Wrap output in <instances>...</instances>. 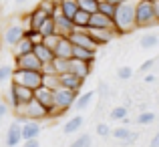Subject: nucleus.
Here are the masks:
<instances>
[{
    "label": "nucleus",
    "instance_id": "nucleus-1",
    "mask_svg": "<svg viewBox=\"0 0 159 147\" xmlns=\"http://www.w3.org/2000/svg\"><path fill=\"white\" fill-rule=\"evenodd\" d=\"M115 28L119 34H127L137 28V0H125L119 4L115 14Z\"/></svg>",
    "mask_w": 159,
    "mask_h": 147
},
{
    "label": "nucleus",
    "instance_id": "nucleus-2",
    "mask_svg": "<svg viewBox=\"0 0 159 147\" xmlns=\"http://www.w3.org/2000/svg\"><path fill=\"white\" fill-rule=\"evenodd\" d=\"M153 26H159L153 0H137V28H153Z\"/></svg>",
    "mask_w": 159,
    "mask_h": 147
},
{
    "label": "nucleus",
    "instance_id": "nucleus-3",
    "mask_svg": "<svg viewBox=\"0 0 159 147\" xmlns=\"http://www.w3.org/2000/svg\"><path fill=\"white\" fill-rule=\"evenodd\" d=\"M14 117L18 121H28V119H32V121H44V119H48V109L44 107L40 101L32 99L30 103H26L24 107L14 109Z\"/></svg>",
    "mask_w": 159,
    "mask_h": 147
},
{
    "label": "nucleus",
    "instance_id": "nucleus-4",
    "mask_svg": "<svg viewBox=\"0 0 159 147\" xmlns=\"http://www.w3.org/2000/svg\"><path fill=\"white\" fill-rule=\"evenodd\" d=\"M43 81H44V73H43V71L14 69V75H12V83L30 87V89H39V87H43Z\"/></svg>",
    "mask_w": 159,
    "mask_h": 147
},
{
    "label": "nucleus",
    "instance_id": "nucleus-5",
    "mask_svg": "<svg viewBox=\"0 0 159 147\" xmlns=\"http://www.w3.org/2000/svg\"><path fill=\"white\" fill-rule=\"evenodd\" d=\"M8 99H10L12 109H20V107H24L26 103H30V101L34 99V89L18 85V83H12L10 91H8Z\"/></svg>",
    "mask_w": 159,
    "mask_h": 147
},
{
    "label": "nucleus",
    "instance_id": "nucleus-6",
    "mask_svg": "<svg viewBox=\"0 0 159 147\" xmlns=\"http://www.w3.org/2000/svg\"><path fill=\"white\" fill-rule=\"evenodd\" d=\"M77 97H79L77 91H70V89H66V87H61V89L54 91V107H58L62 113H66L70 107H75Z\"/></svg>",
    "mask_w": 159,
    "mask_h": 147
},
{
    "label": "nucleus",
    "instance_id": "nucleus-7",
    "mask_svg": "<svg viewBox=\"0 0 159 147\" xmlns=\"http://www.w3.org/2000/svg\"><path fill=\"white\" fill-rule=\"evenodd\" d=\"M52 18H54V24H57V34H61V36H70L75 30H77L73 18H69L66 14H62L61 6H57V10L52 12Z\"/></svg>",
    "mask_w": 159,
    "mask_h": 147
},
{
    "label": "nucleus",
    "instance_id": "nucleus-8",
    "mask_svg": "<svg viewBox=\"0 0 159 147\" xmlns=\"http://www.w3.org/2000/svg\"><path fill=\"white\" fill-rule=\"evenodd\" d=\"M44 62L36 57V53L22 54V57H14V69H26V71H43Z\"/></svg>",
    "mask_w": 159,
    "mask_h": 147
},
{
    "label": "nucleus",
    "instance_id": "nucleus-9",
    "mask_svg": "<svg viewBox=\"0 0 159 147\" xmlns=\"http://www.w3.org/2000/svg\"><path fill=\"white\" fill-rule=\"evenodd\" d=\"M89 32H91V36L95 39V43H97L99 47H107L117 36H121L117 28H89Z\"/></svg>",
    "mask_w": 159,
    "mask_h": 147
},
{
    "label": "nucleus",
    "instance_id": "nucleus-10",
    "mask_svg": "<svg viewBox=\"0 0 159 147\" xmlns=\"http://www.w3.org/2000/svg\"><path fill=\"white\" fill-rule=\"evenodd\" d=\"M69 39L73 40V44H77V47H85V48H91V50H97L99 48V44L95 43V39L91 36L89 28H77Z\"/></svg>",
    "mask_w": 159,
    "mask_h": 147
},
{
    "label": "nucleus",
    "instance_id": "nucleus-11",
    "mask_svg": "<svg viewBox=\"0 0 159 147\" xmlns=\"http://www.w3.org/2000/svg\"><path fill=\"white\" fill-rule=\"evenodd\" d=\"M24 137H22V125L18 123V119L12 121L10 127L6 131V147H18V143H22Z\"/></svg>",
    "mask_w": 159,
    "mask_h": 147
},
{
    "label": "nucleus",
    "instance_id": "nucleus-12",
    "mask_svg": "<svg viewBox=\"0 0 159 147\" xmlns=\"http://www.w3.org/2000/svg\"><path fill=\"white\" fill-rule=\"evenodd\" d=\"M24 34H26V30H24L22 24H10V26L4 30V43H6L8 47H14L18 40L24 39Z\"/></svg>",
    "mask_w": 159,
    "mask_h": 147
},
{
    "label": "nucleus",
    "instance_id": "nucleus-13",
    "mask_svg": "<svg viewBox=\"0 0 159 147\" xmlns=\"http://www.w3.org/2000/svg\"><path fill=\"white\" fill-rule=\"evenodd\" d=\"M87 79H83V77H79V75H75L73 71H69V73H62L61 75V85L62 87H66V89H70V91H81L83 89V83H85Z\"/></svg>",
    "mask_w": 159,
    "mask_h": 147
},
{
    "label": "nucleus",
    "instance_id": "nucleus-14",
    "mask_svg": "<svg viewBox=\"0 0 159 147\" xmlns=\"http://www.w3.org/2000/svg\"><path fill=\"white\" fill-rule=\"evenodd\" d=\"M89 28H115V18L103 14V12H93L91 14V24Z\"/></svg>",
    "mask_w": 159,
    "mask_h": 147
},
{
    "label": "nucleus",
    "instance_id": "nucleus-15",
    "mask_svg": "<svg viewBox=\"0 0 159 147\" xmlns=\"http://www.w3.org/2000/svg\"><path fill=\"white\" fill-rule=\"evenodd\" d=\"M70 71L83 79H89V75L93 73V62L81 61V58H70Z\"/></svg>",
    "mask_w": 159,
    "mask_h": 147
},
{
    "label": "nucleus",
    "instance_id": "nucleus-16",
    "mask_svg": "<svg viewBox=\"0 0 159 147\" xmlns=\"http://www.w3.org/2000/svg\"><path fill=\"white\" fill-rule=\"evenodd\" d=\"M48 16H51L48 12H44L43 8L34 6V10L28 12V18H30V28H32V30H40V26H43V24L47 22ZM30 28H28V30H30Z\"/></svg>",
    "mask_w": 159,
    "mask_h": 147
},
{
    "label": "nucleus",
    "instance_id": "nucleus-17",
    "mask_svg": "<svg viewBox=\"0 0 159 147\" xmlns=\"http://www.w3.org/2000/svg\"><path fill=\"white\" fill-rule=\"evenodd\" d=\"M40 131H43L40 121L28 119V121H24V123H22V137H24V141H26V139H39Z\"/></svg>",
    "mask_w": 159,
    "mask_h": 147
},
{
    "label": "nucleus",
    "instance_id": "nucleus-18",
    "mask_svg": "<svg viewBox=\"0 0 159 147\" xmlns=\"http://www.w3.org/2000/svg\"><path fill=\"white\" fill-rule=\"evenodd\" d=\"M34 99L40 101V103H43L47 109L54 107V91L48 89V87H44V85L39 87V89H34Z\"/></svg>",
    "mask_w": 159,
    "mask_h": 147
},
{
    "label": "nucleus",
    "instance_id": "nucleus-19",
    "mask_svg": "<svg viewBox=\"0 0 159 147\" xmlns=\"http://www.w3.org/2000/svg\"><path fill=\"white\" fill-rule=\"evenodd\" d=\"M73 48H75L73 40H70L69 36H62L61 43L54 48V54H57V57H62V58H73Z\"/></svg>",
    "mask_w": 159,
    "mask_h": 147
},
{
    "label": "nucleus",
    "instance_id": "nucleus-20",
    "mask_svg": "<svg viewBox=\"0 0 159 147\" xmlns=\"http://www.w3.org/2000/svg\"><path fill=\"white\" fill-rule=\"evenodd\" d=\"M32 50H34V43L24 34V39L18 40V43L12 47V54H14V57H22V54H28V53H32Z\"/></svg>",
    "mask_w": 159,
    "mask_h": 147
},
{
    "label": "nucleus",
    "instance_id": "nucleus-21",
    "mask_svg": "<svg viewBox=\"0 0 159 147\" xmlns=\"http://www.w3.org/2000/svg\"><path fill=\"white\" fill-rule=\"evenodd\" d=\"M34 53H36V57H39L40 61L44 62V65H47V62H52L54 57H57V54H54V50H52L51 47H47L44 43L34 44Z\"/></svg>",
    "mask_w": 159,
    "mask_h": 147
},
{
    "label": "nucleus",
    "instance_id": "nucleus-22",
    "mask_svg": "<svg viewBox=\"0 0 159 147\" xmlns=\"http://www.w3.org/2000/svg\"><path fill=\"white\" fill-rule=\"evenodd\" d=\"M57 2H58V6H61L62 14H66L69 18H75V14L81 10L79 0H57Z\"/></svg>",
    "mask_w": 159,
    "mask_h": 147
},
{
    "label": "nucleus",
    "instance_id": "nucleus-23",
    "mask_svg": "<svg viewBox=\"0 0 159 147\" xmlns=\"http://www.w3.org/2000/svg\"><path fill=\"white\" fill-rule=\"evenodd\" d=\"M73 58H81V61L95 62V58H97V50H91V48L77 47V44H75V48H73Z\"/></svg>",
    "mask_w": 159,
    "mask_h": 147
},
{
    "label": "nucleus",
    "instance_id": "nucleus-24",
    "mask_svg": "<svg viewBox=\"0 0 159 147\" xmlns=\"http://www.w3.org/2000/svg\"><path fill=\"white\" fill-rule=\"evenodd\" d=\"M83 125H85V119H83L81 115H75L73 119H69L65 123V127H62V133H65V135H73V133H77L79 129L83 127Z\"/></svg>",
    "mask_w": 159,
    "mask_h": 147
},
{
    "label": "nucleus",
    "instance_id": "nucleus-25",
    "mask_svg": "<svg viewBox=\"0 0 159 147\" xmlns=\"http://www.w3.org/2000/svg\"><path fill=\"white\" fill-rule=\"evenodd\" d=\"M91 14H93V12L83 10V8H81V10L75 14V18H73L75 26H77V28H89V24H91Z\"/></svg>",
    "mask_w": 159,
    "mask_h": 147
},
{
    "label": "nucleus",
    "instance_id": "nucleus-26",
    "mask_svg": "<svg viewBox=\"0 0 159 147\" xmlns=\"http://www.w3.org/2000/svg\"><path fill=\"white\" fill-rule=\"evenodd\" d=\"M95 97V91H87V93H79V97H77V103H75V109L77 111H83V109H87L91 105V101H93Z\"/></svg>",
    "mask_w": 159,
    "mask_h": 147
},
{
    "label": "nucleus",
    "instance_id": "nucleus-27",
    "mask_svg": "<svg viewBox=\"0 0 159 147\" xmlns=\"http://www.w3.org/2000/svg\"><path fill=\"white\" fill-rule=\"evenodd\" d=\"M117 8H119V4H115V2H109V0H99V8H97V10L103 12V14H107V16H111V18H115Z\"/></svg>",
    "mask_w": 159,
    "mask_h": 147
},
{
    "label": "nucleus",
    "instance_id": "nucleus-28",
    "mask_svg": "<svg viewBox=\"0 0 159 147\" xmlns=\"http://www.w3.org/2000/svg\"><path fill=\"white\" fill-rule=\"evenodd\" d=\"M52 67H54V71H57L58 75H62V73H69V71H70V58L54 57V61H52Z\"/></svg>",
    "mask_w": 159,
    "mask_h": 147
},
{
    "label": "nucleus",
    "instance_id": "nucleus-29",
    "mask_svg": "<svg viewBox=\"0 0 159 147\" xmlns=\"http://www.w3.org/2000/svg\"><path fill=\"white\" fill-rule=\"evenodd\" d=\"M43 85L44 87H48V89H52V91H57V89H61V75H44V81H43Z\"/></svg>",
    "mask_w": 159,
    "mask_h": 147
},
{
    "label": "nucleus",
    "instance_id": "nucleus-30",
    "mask_svg": "<svg viewBox=\"0 0 159 147\" xmlns=\"http://www.w3.org/2000/svg\"><path fill=\"white\" fill-rule=\"evenodd\" d=\"M139 44H141V48H153L159 44V36L157 34H145V36H141Z\"/></svg>",
    "mask_w": 159,
    "mask_h": 147
},
{
    "label": "nucleus",
    "instance_id": "nucleus-31",
    "mask_svg": "<svg viewBox=\"0 0 159 147\" xmlns=\"http://www.w3.org/2000/svg\"><path fill=\"white\" fill-rule=\"evenodd\" d=\"M12 75H14V67L0 65V85H4L6 81H12Z\"/></svg>",
    "mask_w": 159,
    "mask_h": 147
},
{
    "label": "nucleus",
    "instance_id": "nucleus-32",
    "mask_svg": "<svg viewBox=\"0 0 159 147\" xmlns=\"http://www.w3.org/2000/svg\"><path fill=\"white\" fill-rule=\"evenodd\" d=\"M40 32H43L44 36H51V34H54V32H57V24H54V18H52V16H48L47 22L40 26Z\"/></svg>",
    "mask_w": 159,
    "mask_h": 147
},
{
    "label": "nucleus",
    "instance_id": "nucleus-33",
    "mask_svg": "<svg viewBox=\"0 0 159 147\" xmlns=\"http://www.w3.org/2000/svg\"><path fill=\"white\" fill-rule=\"evenodd\" d=\"M127 107H115L111 113H109V117H111L113 121H125L127 119Z\"/></svg>",
    "mask_w": 159,
    "mask_h": 147
},
{
    "label": "nucleus",
    "instance_id": "nucleus-34",
    "mask_svg": "<svg viewBox=\"0 0 159 147\" xmlns=\"http://www.w3.org/2000/svg\"><path fill=\"white\" fill-rule=\"evenodd\" d=\"M36 6H39V8H43V10H44V12H48V14H51V16H52V12H54V10H57V6H58V2H57V0H40V2H39V4H36Z\"/></svg>",
    "mask_w": 159,
    "mask_h": 147
},
{
    "label": "nucleus",
    "instance_id": "nucleus-35",
    "mask_svg": "<svg viewBox=\"0 0 159 147\" xmlns=\"http://www.w3.org/2000/svg\"><path fill=\"white\" fill-rule=\"evenodd\" d=\"M153 121H155V113L153 111H143L137 117V123L139 125H149V123H153Z\"/></svg>",
    "mask_w": 159,
    "mask_h": 147
},
{
    "label": "nucleus",
    "instance_id": "nucleus-36",
    "mask_svg": "<svg viewBox=\"0 0 159 147\" xmlns=\"http://www.w3.org/2000/svg\"><path fill=\"white\" fill-rule=\"evenodd\" d=\"M131 133H133V131H131L129 127H117V129H113L111 135L115 137V139H119V141H125L129 135H131Z\"/></svg>",
    "mask_w": 159,
    "mask_h": 147
},
{
    "label": "nucleus",
    "instance_id": "nucleus-37",
    "mask_svg": "<svg viewBox=\"0 0 159 147\" xmlns=\"http://www.w3.org/2000/svg\"><path fill=\"white\" fill-rule=\"evenodd\" d=\"M70 147H91V135H89V133H83V135L79 137Z\"/></svg>",
    "mask_w": 159,
    "mask_h": 147
},
{
    "label": "nucleus",
    "instance_id": "nucleus-38",
    "mask_svg": "<svg viewBox=\"0 0 159 147\" xmlns=\"http://www.w3.org/2000/svg\"><path fill=\"white\" fill-rule=\"evenodd\" d=\"M61 39H62V36L54 32V34H51V36H44V44H47V47H51V48L54 50V48H57V44L61 43Z\"/></svg>",
    "mask_w": 159,
    "mask_h": 147
},
{
    "label": "nucleus",
    "instance_id": "nucleus-39",
    "mask_svg": "<svg viewBox=\"0 0 159 147\" xmlns=\"http://www.w3.org/2000/svg\"><path fill=\"white\" fill-rule=\"evenodd\" d=\"M95 131H97V135H99V137H109V135L113 133V129L109 127L107 123H99L97 127H95Z\"/></svg>",
    "mask_w": 159,
    "mask_h": 147
},
{
    "label": "nucleus",
    "instance_id": "nucleus-40",
    "mask_svg": "<svg viewBox=\"0 0 159 147\" xmlns=\"http://www.w3.org/2000/svg\"><path fill=\"white\" fill-rule=\"evenodd\" d=\"M117 77H119L121 81H129V79L133 77V69L131 67H121L119 73H117Z\"/></svg>",
    "mask_w": 159,
    "mask_h": 147
},
{
    "label": "nucleus",
    "instance_id": "nucleus-41",
    "mask_svg": "<svg viewBox=\"0 0 159 147\" xmlns=\"http://www.w3.org/2000/svg\"><path fill=\"white\" fill-rule=\"evenodd\" d=\"M137 139H139V133H131V135H129L125 141H121V145H123V147H127V145H133Z\"/></svg>",
    "mask_w": 159,
    "mask_h": 147
},
{
    "label": "nucleus",
    "instance_id": "nucleus-42",
    "mask_svg": "<svg viewBox=\"0 0 159 147\" xmlns=\"http://www.w3.org/2000/svg\"><path fill=\"white\" fill-rule=\"evenodd\" d=\"M153 65H155V61H153V58H149V61H145L143 65L139 67V71H141V73H147V71L153 69Z\"/></svg>",
    "mask_w": 159,
    "mask_h": 147
},
{
    "label": "nucleus",
    "instance_id": "nucleus-43",
    "mask_svg": "<svg viewBox=\"0 0 159 147\" xmlns=\"http://www.w3.org/2000/svg\"><path fill=\"white\" fill-rule=\"evenodd\" d=\"M22 147H40V141L39 139H26V141H22Z\"/></svg>",
    "mask_w": 159,
    "mask_h": 147
},
{
    "label": "nucleus",
    "instance_id": "nucleus-44",
    "mask_svg": "<svg viewBox=\"0 0 159 147\" xmlns=\"http://www.w3.org/2000/svg\"><path fill=\"white\" fill-rule=\"evenodd\" d=\"M149 147H159V131L153 135V139H151V143H149Z\"/></svg>",
    "mask_w": 159,
    "mask_h": 147
},
{
    "label": "nucleus",
    "instance_id": "nucleus-45",
    "mask_svg": "<svg viewBox=\"0 0 159 147\" xmlns=\"http://www.w3.org/2000/svg\"><path fill=\"white\" fill-rule=\"evenodd\" d=\"M4 115H6V105H4V103H0V121L4 119Z\"/></svg>",
    "mask_w": 159,
    "mask_h": 147
},
{
    "label": "nucleus",
    "instance_id": "nucleus-46",
    "mask_svg": "<svg viewBox=\"0 0 159 147\" xmlns=\"http://www.w3.org/2000/svg\"><path fill=\"white\" fill-rule=\"evenodd\" d=\"M155 81V77H153V75H147V77H145V83H153Z\"/></svg>",
    "mask_w": 159,
    "mask_h": 147
},
{
    "label": "nucleus",
    "instance_id": "nucleus-47",
    "mask_svg": "<svg viewBox=\"0 0 159 147\" xmlns=\"http://www.w3.org/2000/svg\"><path fill=\"white\" fill-rule=\"evenodd\" d=\"M153 4H155V12H157V18H159V0H153Z\"/></svg>",
    "mask_w": 159,
    "mask_h": 147
},
{
    "label": "nucleus",
    "instance_id": "nucleus-48",
    "mask_svg": "<svg viewBox=\"0 0 159 147\" xmlns=\"http://www.w3.org/2000/svg\"><path fill=\"white\" fill-rule=\"evenodd\" d=\"M109 2H115V4H121V2H125V0H109Z\"/></svg>",
    "mask_w": 159,
    "mask_h": 147
},
{
    "label": "nucleus",
    "instance_id": "nucleus-49",
    "mask_svg": "<svg viewBox=\"0 0 159 147\" xmlns=\"http://www.w3.org/2000/svg\"><path fill=\"white\" fill-rule=\"evenodd\" d=\"M16 2H18V4H22V2H26V0H16Z\"/></svg>",
    "mask_w": 159,
    "mask_h": 147
}]
</instances>
